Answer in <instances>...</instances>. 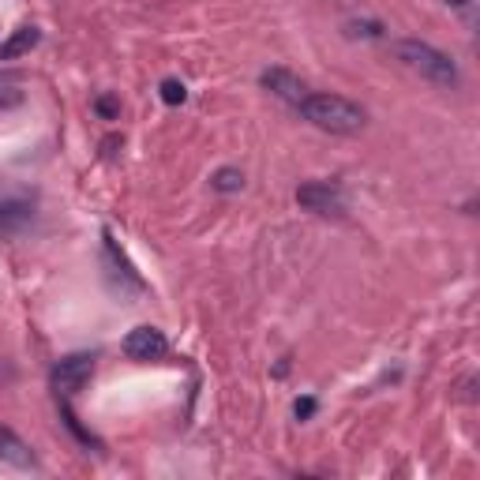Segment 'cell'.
Segmentation results:
<instances>
[{
  "mask_svg": "<svg viewBox=\"0 0 480 480\" xmlns=\"http://www.w3.org/2000/svg\"><path fill=\"white\" fill-rule=\"evenodd\" d=\"M296 109L308 124H315L319 132H331V136H357L368 120V113L342 94H308Z\"/></svg>",
  "mask_w": 480,
  "mask_h": 480,
  "instance_id": "1",
  "label": "cell"
},
{
  "mask_svg": "<svg viewBox=\"0 0 480 480\" xmlns=\"http://www.w3.org/2000/svg\"><path fill=\"white\" fill-rule=\"evenodd\" d=\"M394 57L406 64L409 71H417L420 80H428V83L447 87V90L458 87V64H454L443 49H436V45L417 42V38H401V42H394Z\"/></svg>",
  "mask_w": 480,
  "mask_h": 480,
  "instance_id": "2",
  "label": "cell"
},
{
  "mask_svg": "<svg viewBox=\"0 0 480 480\" xmlns=\"http://www.w3.org/2000/svg\"><path fill=\"white\" fill-rule=\"evenodd\" d=\"M90 375H94V353H71V357L53 364L49 383H53L57 398H71V394H80L90 383Z\"/></svg>",
  "mask_w": 480,
  "mask_h": 480,
  "instance_id": "3",
  "label": "cell"
},
{
  "mask_svg": "<svg viewBox=\"0 0 480 480\" xmlns=\"http://www.w3.org/2000/svg\"><path fill=\"white\" fill-rule=\"evenodd\" d=\"M296 203L312 214H323V218H342L345 214V192L334 181H308V184L296 188Z\"/></svg>",
  "mask_w": 480,
  "mask_h": 480,
  "instance_id": "4",
  "label": "cell"
},
{
  "mask_svg": "<svg viewBox=\"0 0 480 480\" xmlns=\"http://www.w3.org/2000/svg\"><path fill=\"white\" fill-rule=\"evenodd\" d=\"M165 349H169V342H165V334L158 331V326H136V331H128V338H124V353L139 364L162 361Z\"/></svg>",
  "mask_w": 480,
  "mask_h": 480,
  "instance_id": "5",
  "label": "cell"
},
{
  "mask_svg": "<svg viewBox=\"0 0 480 480\" xmlns=\"http://www.w3.org/2000/svg\"><path fill=\"white\" fill-rule=\"evenodd\" d=\"M259 80H263V87H267L274 98H282V102H289V106H300V102L308 98L305 80H300V75H293L289 68H267Z\"/></svg>",
  "mask_w": 480,
  "mask_h": 480,
  "instance_id": "6",
  "label": "cell"
},
{
  "mask_svg": "<svg viewBox=\"0 0 480 480\" xmlns=\"http://www.w3.org/2000/svg\"><path fill=\"white\" fill-rule=\"evenodd\" d=\"M0 462L12 466V469H34V466H38L34 450L23 443V439L12 432V428H5V424H0Z\"/></svg>",
  "mask_w": 480,
  "mask_h": 480,
  "instance_id": "7",
  "label": "cell"
},
{
  "mask_svg": "<svg viewBox=\"0 0 480 480\" xmlns=\"http://www.w3.org/2000/svg\"><path fill=\"white\" fill-rule=\"evenodd\" d=\"M38 42H42V31L38 27H19V31H12L8 42H0V61H15L23 53H31Z\"/></svg>",
  "mask_w": 480,
  "mask_h": 480,
  "instance_id": "8",
  "label": "cell"
},
{
  "mask_svg": "<svg viewBox=\"0 0 480 480\" xmlns=\"http://www.w3.org/2000/svg\"><path fill=\"white\" fill-rule=\"evenodd\" d=\"M31 207L27 203H0V233H15L19 225L31 221Z\"/></svg>",
  "mask_w": 480,
  "mask_h": 480,
  "instance_id": "9",
  "label": "cell"
},
{
  "mask_svg": "<svg viewBox=\"0 0 480 480\" xmlns=\"http://www.w3.org/2000/svg\"><path fill=\"white\" fill-rule=\"evenodd\" d=\"M218 192H240L244 188V173L240 169H233V165H225V169H218L214 173V181H211Z\"/></svg>",
  "mask_w": 480,
  "mask_h": 480,
  "instance_id": "10",
  "label": "cell"
},
{
  "mask_svg": "<svg viewBox=\"0 0 480 480\" xmlns=\"http://www.w3.org/2000/svg\"><path fill=\"white\" fill-rule=\"evenodd\" d=\"M184 98H188V90H184L181 80H162V102L165 106H181Z\"/></svg>",
  "mask_w": 480,
  "mask_h": 480,
  "instance_id": "11",
  "label": "cell"
},
{
  "mask_svg": "<svg viewBox=\"0 0 480 480\" xmlns=\"http://www.w3.org/2000/svg\"><path fill=\"white\" fill-rule=\"evenodd\" d=\"M23 102V90L15 80H0V109H12Z\"/></svg>",
  "mask_w": 480,
  "mask_h": 480,
  "instance_id": "12",
  "label": "cell"
},
{
  "mask_svg": "<svg viewBox=\"0 0 480 480\" xmlns=\"http://www.w3.org/2000/svg\"><path fill=\"white\" fill-rule=\"evenodd\" d=\"M94 109H98V117H102V120H117V117H120V102H117L113 94L94 98Z\"/></svg>",
  "mask_w": 480,
  "mask_h": 480,
  "instance_id": "13",
  "label": "cell"
},
{
  "mask_svg": "<svg viewBox=\"0 0 480 480\" xmlns=\"http://www.w3.org/2000/svg\"><path fill=\"white\" fill-rule=\"evenodd\" d=\"M293 413H296L300 420H308V417L315 413V398H300V401H296V406H293Z\"/></svg>",
  "mask_w": 480,
  "mask_h": 480,
  "instance_id": "14",
  "label": "cell"
},
{
  "mask_svg": "<svg viewBox=\"0 0 480 480\" xmlns=\"http://www.w3.org/2000/svg\"><path fill=\"white\" fill-rule=\"evenodd\" d=\"M447 5H450V8H469L473 0H447Z\"/></svg>",
  "mask_w": 480,
  "mask_h": 480,
  "instance_id": "15",
  "label": "cell"
}]
</instances>
